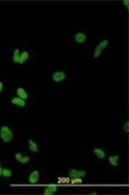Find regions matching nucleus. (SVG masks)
I'll list each match as a JSON object with an SVG mask.
<instances>
[{
  "label": "nucleus",
  "instance_id": "f257e3e1",
  "mask_svg": "<svg viewBox=\"0 0 129 195\" xmlns=\"http://www.w3.org/2000/svg\"><path fill=\"white\" fill-rule=\"evenodd\" d=\"M0 139L3 143H10L14 139V132L8 126H2L0 128Z\"/></svg>",
  "mask_w": 129,
  "mask_h": 195
},
{
  "label": "nucleus",
  "instance_id": "f03ea898",
  "mask_svg": "<svg viewBox=\"0 0 129 195\" xmlns=\"http://www.w3.org/2000/svg\"><path fill=\"white\" fill-rule=\"evenodd\" d=\"M107 45H109V40H107V39H102V40L97 45V47L95 48V50H94V53H93V58H95V59L96 58H98V57L101 55L102 51H103L104 49L107 47Z\"/></svg>",
  "mask_w": 129,
  "mask_h": 195
},
{
  "label": "nucleus",
  "instance_id": "7ed1b4c3",
  "mask_svg": "<svg viewBox=\"0 0 129 195\" xmlns=\"http://www.w3.org/2000/svg\"><path fill=\"white\" fill-rule=\"evenodd\" d=\"M65 79H66V73L61 70L55 71L52 75V79L55 83H60V82H62V81H64Z\"/></svg>",
  "mask_w": 129,
  "mask_h": 195
},
{
  "label": "nucleus",
  "instance_id": "20e7f679",
  "mask_svg": "<svg viewBox=\"0 0 129 195\" xmlns=\"http://www.w3.org/2000/svg\"><path fill=\"white\" fill-rule=\"evenodd\" d=\"M39 180V173L38 170H33L31 173H30L29 178H28V182H29L30 184H35L37 183Z\"/></svg>",
  "mask_w": 129,
  "mask_h": 195
},
{
  "label": "nucleus",
  "instance_id": "39448f33",
  "mask_svg": "<svg viewBox=\"0 0 129 195\" xmlns=\"http://www.w3.org/2000/svg\"><path fill=\"white\" fill-rule=\"evenodd\" d=\"M10 102L14 105H16V107H26V101L24 99H22V98H20V97H14V98H11Z\"/></svg>",
  "mask_w": 129,
  "mask_h": 195
},
{
  "label": "nucleus",
  "instance_id": "423d86ee",
  "mask_svg": "<svg viewBox=\"0 0 129 195\" xmlns=\"http://www.w3.org/2000/svg\"><path fill=\"white\" fill-rule=\"evenodd\" d=\"M87 39V35L84 32H77L75 35V40L77 43H84Z\"/></svg>",
  "mask_w": 129,
  "mask_h": 195
},
{
  "label": "nucleus",
  "instance_id": "0eeeda50",
  "mask_svg": "<svg viewBox=\"0 0 129 195\" xmlns=\"http://www.w3.org/2000/svg\"><path fill=\"white\" fill-rule=\"evenodd\" d=\"M57 190H58V187H57L56 185H49V186L45 187V191H43V194L52 195V194H54V193H56Z\"/></svg>",
  "mask_w": 129,
  "mask_h": 195
},
{
  "label": "nucleus",
  "instance_id": "6e6552de",
  "mask_svg": "<svg viewBox=\"0 0 129 195\" xmlns=\"http://www.w3.org/2000/svg\"><path fill=\"white\" fill-rule=\"evenodd\" d=\"M93 153H94V155L99 159L105 158V153H104V151L102 150V149H100V148H95V149H93Z\"/></svg>",
  "mask_w": 129,
  "mask_h": 195
},
{
  "label": "nucleus",
  "instance_id": "1a4fd4ad",
  "mask_svg": "<svg viewBox=\"0 0 129 195\" xmlns=\"http://www.w3.org/2000/svg\"><path fill=\"white\" fill-rule=\"evenodd\" d=\"M17 95H18V97L22 98V99H24V100L28 99V94H27V92H26V90L24 88H18L17 89Z\"/></svg>",
  "mask_w": 129,
  "mask_h": 195
},
{
  "label": "nucleus",
  "instance_id": "9d476101",
  "mask_svg": "<svg viewBox=\"0 0 129 195\" xmlns=\"http://www.w3.org/2000/svg\"><path fill=\"white\" fill-rule=\"evenodd\" d=\"M119 155H115V156H109V164H112V165L114 166V167H117V166L119 165L118 163V160H119Z\"/></svg>",
  "mask_w": 129,
  "mask_h": 195
},
{
  "label": "nucleus",
  "instance_id": "9b49d317",
  "mask_svg": "<svg viewBox=\"0 0 129 195\" xmlns=\"http://www.w3.org/2000/svg\"><path fill=\"white\" fill-rule=\"evenodd\" d=\"M29 58V53L27 51H24V52L21 53L20 55V61H19V64H24Z\"/></svg>",
  "mask_w": 129,
  "mask_h": 195
},
{
  "label": "nucleus",
  "instance_id": "f8f14e48",
  "mask_svg": "<svg viewBox=\"0 0 129 195\" xmlns=\"http://www.w3.org/2000/svg\"><path fill=\"white\" fill-rule=\"evenodd\" d=\"M28 145H29L30 151H32V152H34V153L38 152V146L36 145V143H34L33 141L29 139V141H28Z\"/></svg>",
  "mask_w": 129,
  "mask_h": 195
},
{
  "label": "nucleus",
  "instance_id": "ddd939ff",
  "mask_svg": "<svg viewBox=\"0 0 129 195\" xmlns=\"http://www.w3.org/2000/svg\"><path fill=\"white\" fill-rule=\"evenodd\" d=\"M20 50L19 49H16V50L14 51V55H13V61L15 62V63H19V61H20Z\"/></svg>",
  "mask_w": 129,
  "mask_h": 195
},
{
  "label": "nucleus",
  "instance_id": "4468645a",
  "mask_svg": "<svg viewBox=\"0 0 129 195\" xmlns=\"http://www.w3.org/2000/svg\"><path fill=\"white\" fill-rule=\"evenodd\" d=\"M2 176L4 178H10L13 176V171L9 168H2Z\"/></svg>",
  "mask_w": 129,
  "mask_h": 195
},
{
  "label": "nucleus",
  "instance_id": "2eb2a0df",
  "mask_svg": "<svg viewBox=\"0 0 129 195\" xmlns=\"http://www.w3.org/2000/svg\"><path fill=\"white\" fill-rule=\"evenodd\" d=\"M77 169H75V168H73V169L69 170L68 176H69L70 179H75V178H77Z\"/></svg>",
  "mask_w": 129,
  "mask_h": 195
},
{
  "label": "nucleus",
  "instance_id": "dca6fc26",
  "mask_svg": "<svg viewBox=\"0 0 129 195\" xmlns=\"http://www.w3.org/2000/svg\"><path fill=\"white\" fill-rule=\"evenodd\" d=\"M29 161H30V158H29V157H28V156H23L22 159H21L20 163H22V164H27Z\"/></svg>",
  "mask_w": 129,
  "mask_h": 195
},
{
  "label": "nucleus",
  "instance_id": "f3484780",
  "mask_svg": "<svg viewBox=\"0 0 129 195\" xmlns=\"http://www.w3.org/2000/svg\"><path fill=\"white\" fill-rule=\"evenodd\" d=\"M123 129H124V131L126 132V133H128L129 132V122L124 123V125H123Z\"/></svg>",
  "mask_w": 129,
  "mask_h": 195
},
{
  "label": "nucleus",
  "instance_id": "a211bd4d",
  "mask_svg": "<svg viewBox=\"0 0 129 195\" xmlns=\"http://www.w3.org/2000/svg\"><path fill=\"white\" fill-rule=\"evenodd\" d=\"M82 182H83L82 179H71V184H77V183L81 184Z\"/></svg>",
  "mask_w": 129,
  "mask_h": 195
},
{
  "label": "nucleus",
  "instance_id": "6ab92c4d",
  "mask_svg": "<svg viewBox=\"0 0 129 195\" xmlns=\"http://www.w3.org/2000/svg\"><path fill=\"white\" fill-rule=\"evenodd\" d=\"M22 157H23V155L21 154V153H19V152H18V153H16V155H15V158H16L19 162L21 161V159H22Z\"/></svg>",
  "mask_w": 129,
  "mask_h": 195
},
{
  "label": "nucleus",
  "instance_id": "aec40b11",
  "mask_svg": "<svg viewBox=\"0 0 129 195\" xmlns=\"http://www.w3.org/2000/svg\"><path fill=\"white\" fill-rule=\"evenodd\" d=\"M2 90H3V83L0 82V93L2 92Z\"/></svg>",
  "mask_w": 129,
  "mask_h": 195
},
{
  "label": "nucleus",
  "instance_id": "412c9836",
  "mask_svg": "<svg viewBox=\"0 0 129 195\" xmlns=\"http://www.w3.org/2000/svg\"><path fill=\"white\" fill-rule=\"evenodd\" d=\"M123 3H124V5H125V6H126V7H129V2H128V0H125V1H124V2H123Z\"/></svg>",
  "mask_w": 129,
  "mask_h": 195
},
{
  "label": "nucleus",
  "instance_id": "4be33fe9",
  "mask_svg": "<svg viewBox=\"0 0 129 195\" xmlns=\"http://www.w3.org/2000/svg\"><path fill=\"white\" fill-rule=\"evenodd\" d=\"M0 176H2V167H1V164H0Z\"/></svg>",
  "mask_w": 129,
  "mask_h": 195
}]
</instances>
